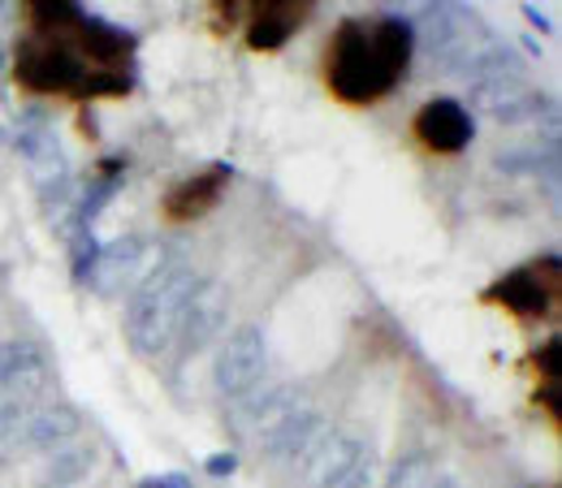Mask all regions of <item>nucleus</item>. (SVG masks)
I'll list each match as a JSON object with an SVG mask.
<instances>
[{
    "instance_id": "1",
    "label": "nucleus",
    "mask_w": 562,
    "mask_h": 488,
    "mask_svg": "<svg viewBox=\"0 0 562 488\" xmlns=\"http://www.w3.org/2000/svg\"><path fill=\"white\" fill-rule=\"evenodd\" d=\"M200 281L204 277L191 264L169 260V264L151 269L135 285V294L126 303V338H131V347L139 350L143 359L169 354L173 338H178V325L187 316V303L200 290Z\"/></svg>"
},
{
    "instance_id": "8",
    "label": "nucleus",
    "mask_w": 562,
    "mask_h": 488,
    "mask_svg": "<svg viewBox=\"0 0 562 488\" xmlns=\"http://www.w3.org/2000/svg\"><path fill=\"white\" fill-rule=\"evenodd\" d=\"M82 432V416L70 402H48V407H31L4 432V450L18 454H40V450H61Z\"/></svg>"
},
{
    "instance_id": "18",
    "label": "nucleus",
    "mask_w": 562,
    "mask_h": 488,
    "mask_svg": "<svg viewBox=\"0 0 562 488\" xmlns=\"http://www.w3.org/2000/svg\"><path fill=\"white\" fill-rule=\"evenodd\" d=\"M390 488H432V463H428V454L403 458L394 467V476H390Z\"/></svg>"
},
{
    "instance_id": "19",
    "label": "nucleus",
    "mask_w": 562,
    "mask_h": 488,
    "mask_svg": "<svg viewBox=\"0 0 562 488\" xmlns=\"http://www.w3.org/2000/svg\"><path fill=\"white\" fill-rule=\"evenodd\" d=\"M209 472L212 476H229V472H234V454H212Z\"/></svg>"
},
{
    "instance_id": "23",
    "label": "nucleus",
    "mask_w": 562,
    "mask_h": 488,
    "mask_svg": "<svg viewBox=\"0 0 562 488\" xmlns=\"http://www.w3.org/2000/svg\"><path fill=\"white\" fill-rule=\"evenodd\" d=\"M0 281H4V269H0Z\"/></svg>"
},
{
    "instance_id": "3",
    "label": "nucleus",
    "mask_w": 562,
    "mask_h": 488,
    "mask_svg": "<svg viewBox=\"0 0 562 488\" xmlns=\"http://www.w3.org/2000/svg\"><path fill=\"white\" fill-rule=\"evenodd\" d=\"M91 66L78 57V48H70L66 39L57 35H31L18 44V61H13V78L31 91H44V95H78V87L87 82Z\"/></svg>"
},
{
    "instance_id": "15",
    "label": "nucleus",
    "mask_w": 562,
    "mask_h": 488,
    "mask_svg": "<svg viewBox=\"0 0 562 488\" xmlns=\"http://www.w3.org/2000/svg\"><path fill=\"white\" fill-rule=\"evenodd\" d=\"M143 251H147V242H143V238H117V242L100 247V251H95V260H91V269H87V281H91L100 294L122 290L126 277L143 264Z\"/></svg>"
},
{
    "instance_id": "4",
    "label": "nucleus",
    "mask_w": 562,
    "mask_h": 488,
    "mask_svg": "<svg viewBox=\"0 0 562 488\" xmlns=\"http://www.w3.org/2000/svg\"><path fill=\"white\" fill-rule=\"evenodd\" d=\"M299 467L312 488H363L372 476V450L351 432H321Z\"/></svg>"
},
{
    "instance_id": "21",
    "label": "nucleus",
    "mask_w": 562,
    "mask_h": 488,
    "mask_svg": "<svg viewBox=\"0 0 562 488\" xmlns=\"http://www.w3.org/2000/svg\"><path fill=\"white\" fill-rule=\"evenodd\" d=\"M135 488H160V485H156V480H139Z\"/></svg>"
},
{
    "instance_id": "12",
    "label": "nucleus",
    "mask_w": 562,
    "mask_h": 488,
    "mask_svg": "<svg viewBox=\"0 0 562 488\" xmlns=\"http://www.w3.org/2000/svg\"><path fill=\"white\" fill-rule=\"evenodd\" d=\"M307 407V394L303 389H294V385H278V389H265V394H243V398H234V423L247 432V436H256V441H265L278 423L294 416V411H303Z\"/></svg>"
},
{
    "instance_id": "14",
    "label": "nucleus",
    "mask_w": 562,
    "mask_h": 488,
    "mask_svg": "<svg viewBox=\"0 0 562 488\" xmlns=\"http://www.w3.org/2000/svg\"><path fill=\"white\" fill-rule=\"evenodd\" d=\"M225 186H229V169H225V164H212V169H204V173L178 182V186L165 195V216L178 220V225H191V220L209 216V212L221 204Z\"/></svg>"
},
{
    "instance_id": "2",
    "label": "nucleus",
    "mask_w": 562,
    "mask_h": 488,
    "mask_svg": "<svg viewBox=\"0 0 562 488\" xmlns=\"http://www.w3.org/2000/svg\"><path fill=\"white\" fill-rule=\"evenodd\" d=\"M329 87L347 104H372L394 87V73L376 57L372 31L363 22H342V31L329 44Z\"/></svg>"
},
{
    "instance_id": "22",
    "label": "nucleus",
    "mask_w": 562,
    "mask_h": 488,
    "mask_svg": "<svg viewBox=\"0 0 562 488\" xmlns=\"http://www.w3.org/2000/svg\"><path fill=\"white\" fill-rule=\"evenodd\" d=\"M437 488H454V485H437Z\"/></svg>"
},
{
    "instance_id": "16",
    "label": "nucleus",
    "mask_w": 562,
    "mask_h": 488,
    "mask_svg": "<svg viewBox=\"0 0 562 488\" xmlns=\"http://www.w3.org/2000/svg\"><path fill=\"white\" fill-rule=\"evenodd\" d=\"M372 31V44H376V57L385 61V70L394 73V82L412 70V53H416V31L403 22V18H381Z\"/></svg>"
},
{
    "instance_id": "5",
    "label": "nucleus",
    "mask_w": 562,
    "mask_h": 488,
    "mask_svg": "<svg viewBox=\"0 0 562 488\" xmlns=\"http://www.w3.org/2000/svg\"><path fill=\"white\" fill-rule=\"evenodd\" d=\"M18 151H22V160H26V173H31V182L40 186V195H44V204L66 212L74 200L70 191V164H66V151H61V143L53 135V126L44 122V117H26L22 126H18Z\"/></svg>"
},
{
    "instance_id": "11",
    "label": "nucleus",
    "mask_w": 562,
    "mask_h": 488,
    "mask_svg": "<svg viewBox=\"0 0 562 488\" xmlns=\"http://www.w3.org/2000/svg\"><path fill=\"white\" fill-rule=\"evenodd\" d=\"M476 135L472 126V113L459 104V100H428L420 113H416V139L437 151V156H454L463 151Z\"/></svg>"
},
{
    "instance_id": "13",
    "label": "nucleus",
    "mask_w": 562,
    "mask_h": 488,
    "mask_svg": "<svg viewBox=\"0 0 562 488\" xmlns=\"http://www.w3.org/2000/svg\"><path fill=\"white\" fill-rule=\"evenodd\" d=\"M307 18H312V4H299V0H269V4H260L251 26H247V48L251 53H278V48H285L303 31Z\"/></svg>"
},
{
    "instance_id": "7",
    "label": "nucleus",
    "mask_w": 562,
    "mask_h": 488,
    "mask_svg": "<svg viewBox=\"0 0 562 488\" xmlns=\"http://www.w3.org/2000/svg\"><path fill=\"white\" fill-rule=\"evenodd\" d=\"M472 109L490 122H502V126H524V122H537L550 109V100L524 73H510V78L476 82L472 87Z\"/></svg>"
},
{
    "instance_id": "20",
    "label": "nucleus",
    "mask_w": 562,
    "mask_h": 488,
    "mask_svg": "<svg viewBox=\"0 0 562 488\" xmlns=\"http://www.w3.org/2000/svg\"><path fill=\"white\" fill-rule=\"evenodd\" d=\"M22 416H26V411H18V407H0V441H4V432H9Z\"/></svg>"
},
{
    "instance_id": "10",
    "label": "nucleus",
    "mask_w": 562,
    "mask_h": 488,
    "mask_svg": "<svg viewBox=\"0 0 562 488\" xmlns=\"http://www.w3.org/2000/svg\"><path fill=\"white\" fill-rule=\"evenodd\" d=\"M221 329H225V290L216 281H200V290L191 294L187 316H182L178 338H173L169 350H178V359H191V354H200L209 347Z\"/></svg>"
},
{
    "instance_id": "9",
    "label": "nucleus",
    "mask_w": 562,
    "mask_h": 488,
    "mask_svg": "<svg viewBox=\"0 0 562 488\" xmlns=\"http://www.w3.org/2000/svg\"><path fill=\"white\" fill-rule=\"evenodd\" d=\"M559 290V256H546L537 269H515L502 281L490 285V298L502 303L506 311L524 316V320H537L550 311V298Z\"/></svg>"
},
{
    "instance_id": "17",
    "label": "nucleus",
    "mask_w": 562,
    "mask_h": 488,
    "mask_svg": "<svg viewBox=\"0 0 562 488\" xmlns=\"http://www.w3.org/2000/svg\"><path fill=\"white\" fill-rule=\"evenodd\" d=\"M91 467H95V445H91V441H78V436H74L70 445L53 450V458H48V472H44V480H48L53 488L82 485V480L91 476Z\"/></svg>"
},
{
    "instance_id": "6",
    "label": "nucleus",
    "mask_w": 562,
    "mask_h": 488,
    "mask_svg": "<svg viewBox=\"0 0 562 488\" xmlns=\"http://www.w3.org/2000/svg\"><path fill=\"white\" fill-rule=\"evenodd\" d=\"M265 367H269V338H265V329L260 325H238V329L225 333V342L216 350L212 381L234 402V398L251 394L265 381Z\"/></svg>"
}]
</instances>
